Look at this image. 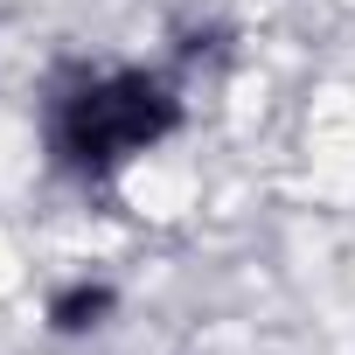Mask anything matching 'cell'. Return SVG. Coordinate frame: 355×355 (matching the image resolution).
Returning <instances> with one entry per match:
<instances>
[{"instance_id":"obj_1","label":"cell","mask_w":355,"mask_h":355,"mask_svg":"<svg viewBox=\"0 0 355 355\" xmlns=\"http://www.w3.org/2000/svg\"><path fill=\"white\" fill-rule=\"evenodd\" d=\"M189 119H196L189 84L146 56H105V63L77 56L42 84V105H35L49 174L84 196L119 189L132 167L167 153L189 132Z\"/></svg>"},{"instance_id":"obj_2","label":"cell","mask_w":355,"mask_h":355,"mask_svg":"<svg viewBox=\"0 0 355 355\" xmlns=\"http://www.w3.org/2000/svg\"><path fill=\"white\" fill-rule=\"evenodd\" d=\"M125 320V286L112 272H70L42 293V334L49 341H98Z\"/></svg>"}]
</instances>
